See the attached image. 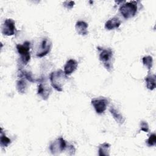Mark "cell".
<instances>
[{
  "label": "cell",
  "mask_w": 156,
  "mask_h": 156,
  "mask_svg": "<svg viewBox=\"0 0 156 156\" xmlns=\"http://www.w3.org/2000/svg\"><path fill=\"white\" fill-rule=\"evenodd\" d=\"M78 66V63L76 60L69 59L68 60L64 66V73L66 76H68L74 73Z\"/></svg>",
  "instance_id": "10"
},
{
  "label": "cell",
  "mask_w": 156,
  "mask_h": 156,
  "mask_svg": "<svg viewBox=\"0 0 156 156\" xmlns=\"http://www.w3.org/2000/svg\"><path fill=\"white\" fill-rule=\"evenodd\" d=\"M137 9V2L132 1L122 4L119 7V11L125 19H129L133 17L136 15Z\"/></svg>",
  "instance_id": "3"
},
{
  "label": "cell",
  "mask_w": 156,
  "mask_h": 156,
  "mask_svg": "<svg viewBox=\"0 0 156 156\" xmlns=\"http://www.w3.org/2000/svg\"><path fill=\"white\" fill-rule=\"evenodd\" d=\"M16 49L20 55L21 62L24 65H27L30 59V42L25 41L23 44L16 45Z\"/></svg>",
  "instance_id": "4"
},
{
  "label": "cell",
  "mask_w": 156,
  "mask_h": 156,
  "mask_svg": "<svg viewBox=\"0 0 156 156\" xmlns=\"http://www.w3.org/2000/svg\"><path fill=\"white\" fill-rule=\"evenodd\" d=\"M99 51V58L100 61L102 63L105 69L110 72L113 68L112 58H113V51L110 48H98Z\"/></svg>",
  "instance_id": "2"
},
{
  "label": "cell",
  "mask_w": 156,
  "mask_h": 156,
  "mask_svg": "<svg viewBox=\"0 0 156 156\" xmlns=\"http://www.w3.org/2000/svg\"><path fill=\"white\" fill-rule=\"evenodd\" d=\"M0 143L2 147H7L9 144L11 143V140L7 136H6L5 133H4L2 129H1V137H0Z\"/></svg>",
  "instance_id": "17"
},
{
  "label": "cell",
  "mask_w": 156,
  "mask_h": 156,
  "mask_svg": "<svg viewBox=\"0 0 156 156\" xmlns=\"http://www.w3.org/2000/svg\"><path fill=\"white\" fill-rule=\"evenodd\" d=\"M76 30L77 33L80 35H86L88 34V24L83 21H78L76 23Z\"/></svg>",
  "instance_id": "12"
},
{
  "label": "cell",
  "mask_w": 156,
  "mask_h": 156,
  "mask_svg": "<svg viewBox=\"0 0 156 156\" xmlns=\"http://www.w3.org/2000/svg\"><path fill=\"white\" fill-rule=\"evenodd\" d=\"M140 130L144 131V132H149V125L147 122L142 121L140 122Z\"/></svg>",
  "instance_id": "20"
},
{
  "label": "cell",
  "mask_w": 156,
  "mask_h": 156,
  "mask_svg": "<svg viewBox=\"0 0 156 156\" xmlns=\"http://www.w3.org/2000/svg\"><path fill=\"white\" fill-rule=\"evenodd\" d=\"M66 147L67 145L66 141L62 137H59L51 143L49 150L52 154L57 155L61 153Z\"/></svg>",
  "instance_id": "5"
},
{
  "label": "cell",
  "mask_w": 156,
  "mask_h": 156,
  "mask_svg": "<svg viewBox=\"0 0 156 156\" xmlns=\"http://www.w3.org/2000/svg\"><path fill=\"white\" fill-rule=\"evenodd\" d=\"M52 47V43L51 40L48 38H44L43 39L41 44L40 50L37 52V56L38 57H43L47 55L51 51Z\"/></svg>",
  "instance_id": "9"
},
{
  "label": "cell",
  "mask_w": 156,
  "mask_h": 156,
  "mask_svg": "<svg viewBox=\"0 0 156 156\" xmlns=\"http://www.w3.org/2000/svg\"><path fill=\"white\" fill-rule=\"evenodd\" d=\"M146 143L150 147L155 146L156 144V135L155 133H152L146 140Z\"/></svg>",
  "instance_id": "19"
},
{
  "label": "cell",
  "mask_w": 156,
  "mask_h": 156,
  "mask_svg": "<svg viewBox=\"0 0 156 156\" xmlns=\"http://www.w3.org/2000/svg\"><path fill=\"white\" fill-rule=\"evenodd\" d=\"M15 22L11 18L5 20L2 25V33L6 36H11L15 34Z\"/></svg>",
  "instance_id": "7"
},
{
  "label": "cell",
  "mask_w": 156,
  "mask_h": 156,
  "mask_svg": "<svg viewBox=\"0 0 156 156\" xmlns=\"http://www.w3.org/2000/svg\"><path fill=\"white\" fill-rule=\"evenodd\" d=\"M110 144L107 143H104L99 146L98 154L99 156H108L110 155Z\"/></svg>",
  "instance_id": "14"
},
{
  "label": "cell",
  "mask_w": 156,
  "mask_h": 156,
  "mask_svg": "<svg viewBox=\"0 0 156 156\" xmlns=\"http://www.w3.org/2000/svg\"><path fill=\"white\" fill-rule=\"evenodd\" d=\"M63 4L67 9H72L73 7L74 4V2H73V1H65V2H63Z\"/></svg>",
  "instance_id": "21"
},
{
  "label": "cell",
  "mask_w": 156,
  "mask_h": 156,
  "mask_svg": "<svg viewBox=\"0 0 156 156\" xmlns=\"http://www.w3.org/2000/svg\"><path fill=\"white\" fill-rule=\"evenodd\" d=\"M146 87L150 90H153L155 88V75L151 74L149 72L148 75L145 77Z\"/></svg>",
  "instance_id": "13"
},
{
  "label": "cell",
  "mask_w": 156,
  "mask_h": 156,
  "mask_svg": "<svg viewBox=\"0 0 156 156\" xmlns=\"http://www.w3.org/2000/svg\"><path fill=\"white\" fill-rule=\"evenodd\" d=\"M110 112L112 115L113 116V118L115 119V121L118 123L121 124H123V122H124L125 119L122 116V115L117 111V110L115 108H114L113 107H111L110 108Z\"/></svg>",
  "instance_id": "15"
},
{
  "label": "cell",
  "mask_w": 156,
  "mask_h": 156,
  "mask_svg": "<svg viewBox=\"0 0 156 156\" xmlns=\"http://www.w3.org/2000/svg\"><path fill=\"white\" fill-rule=\"evenodd\" d=\"M121 21L118 17H113L108 20L105 23V28L107 30H110L118 28L121 25Z\"/></svg>",
  "instance_id": "11"
},
{
  "label": "cell",
  "mask_w": 156,
  "mask_h": 156,
  "mask_svg": "<svg viewBox=\"0 0 156 156\" xmlns=\"http://www.w3.org/2000/svg\"><path fill=\"white\" fill-rule=\"evenodd\" d=\"M51 88L47 82H44V80L42 79L40 80V83L38 86V94L41 96L43 100H47L51 94Z\"/></svg>",
  "instance_id": "8"
},
{
  "label": "cell",
  "mask_w": 156,
  "mask_h": 156,
  "mask_svg": "<svg viewBox=\"0 0 156 156\" xmlns=\"http://www.w3.org/2000/svg\"><path fill=\"white\" fill-rule=\"evenodd\" d=\"M108 101L105 98H98L91 100V104L98 114L103 113L107 107Z\"/></svg>",
  "instance_id": "6"
},
{
  "label": "cell",
  "mask_w": 156,
  "mask_h": 156,
  "mask_svg": "<svg viewBox=\"0 0 156 156\" xmlns=\"http://www.w3.org/2000/svg\"><path fill=\"white\" fill-rule=\"evenodd\" d=\"M66 78L67 76H66L64 71L61 69L52 72L49 76V80L52 87L57 91H62L63 90L62 87L64 85Z\"/></svg>",
  "instance_id": "1"
},
{
  "label": "cell",
  "mask_w": 156,
  "mask_h": 156,
  "mask_svg": "<svg viewBox=\"0 0 156 156\" xmlns=\"http://www.w3.org/2000/svg\"><path fill=\"white\" fill-rule=\"evenodd\" d=\"M142 62L143 65L149 69L150 70L153 64V58L151 56L147 55V56H144L142 58Z\"/></svg>",
  "instance_id": "18"
},
{
  "label": "cell",
  "mask_w": 156,
  "mask_h": 156,
  "mask_svg": "<svg viewBox=\"0 0 156 156\" xmlns=\"http://www.w3.org/2000/svg\"><path fill=\"white\" fill-rule=\"evenodd\" d=\"M27 85L26 80L23 79H20L16 82V89L20 93H24L27 90Z\"/></svg>",
  "instance_id": "16"
}]
</instances>
